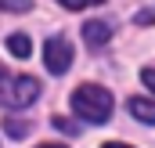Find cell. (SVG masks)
<instances>
[{"label":"cell","mask_w":155,"mask_h":148,"mask_svg":"<svg viewBox=\"0 0 155 148\" xmlns=\"http://www.w3.org/2000/svg\"><path fill=\"white\" fill-rule=\"evenodd\" d=\"M72 112L87 123H105L112 116V94L97 83H83L72 90Z\"/></svg>","instance_id":"cell-1"},{"label":"cell","mask_w":155,"mask_h":148,"mask_svg":"<svg viewBox=\"0 0 155 148\" xmlns=\"http://www.w3.org/2000/svg\"><path fill=\"white\" fill-rule=\"evenodd\" d=\"M40 98V79L33 76H15L0 65V105L7 109H25Z\"/></svg>","instance_id":"cell-2"},{"label":"cell","mask_w":155,"mask_h":148,"mask_svg":"<svg viewBox=\"0 0 155 148\" xmlns=\"http://www.w3.org/2000/svg\"><path fill=\"white\" fill-rule=\"evenodd\" d=\"M43 65H47V72L61 76L69 65H72V43L61 40V36L47 40V43H43Z\"/></svg>","instance_id":"cell-3"},{"label":"cell","mask_w":155,"mask_h":148,"mask_svg":"<svg viewBox=\"0 0 155 148\" xmlns=\"http://www.w3.org/2000/svg\"><path fill=\"white\" fill-rule=\"evenodd\" d=\"M126 109H130L134 119H141V123H155V101H148V98H130Z\"/></svg>","instance_id":"cell-4"},{"label":"cell","mask_w":155,"mask_h":148,"mask_svg":"<svg viewBox=\"0 0 155 148\" xmlns=\"http://www.w3.org/2000/svg\"><path fill=\"white\" fill-rule=\"evenodd\" d=\"M83 36H87V43L101 47V43H108V36H112V25L108 22H87L83 25Z\"/></svg>","instance_id":"cell-5"},{"label":"cell","mask_w":155,"mask_h":148,"mask_svg":"<svg viewBox=\"0 0 155 148\" xmlns=\"http://www.w3.org/2000/svg\"><path fill=\"white\" fill-rule=\"evenodd\" d=\"M7 51H11L15 58H22V62H25V58L33 54V47H29V36H25V33H15V36H7Z\"/></svg>","instance_id":"cell-6"},{"label":"cell","mask_w":155,"mask_h":148,"mask_svg":"<svg viewBox=\"0 0 155 148\" xmlns=\"http://www.w3.org/2000/svg\"><path fill=\"white\" fill-rule=\"evenodd\" d=\"M4 130H7V137H11V141H22V137L29 134V123H25V119L7 116V119H4Z\"/></svg>","instance_id":"cell-7"},{"label":"cell","mask_w":155,"mask_h":148,"mask_svg":"<svg viewBox=\"0 0 155 148\" xmlns=\"http://www.w3.org/2000/svg\"><path fill=\"white\" fill-rule=\"evenodd\" d=\"M0 7H4V11H29L33 0H0Z\"/></svg>","instance_id":"cell-8"},{"label":"cell","mask_w":155,"mask_h":148,"mask_svg":"<svg viewBox=\"0 0 155 148\" xmlns=\"http://www.w3.org/2000/svg\"><path fill=\"white\" fill-rule=\"evenodd\" d=\"M54 126L61 130V134H79V126L72 123V119H61V116H54Z\"/></svg>","instance_id":"cell-9"},{"label":"cell","mask_w":155,"mask_h":148,"mask_svg":"<svg viewBox=\"0 0 155 148\" xmlns=\"http://www.w3.org/2000/svg\"><path fill=\"white\" fill-rule=\"evenodd\" d=\"M61 7H69V11H79V7H87V4H101V0H58Z\"/></svg>","instance_id":"cell-10"},{"label":"cell","mask_w":155,"mask_h":148,"mask_svg":"<svg viewBox=\"0 0 155 148\" xmlns=\"http://www.w3.org/2000/svg\"><path fill=\"white\" fill-rule=\"evenodd\" d=\"M141 79H144V87H148V90H155V69H144Z\"/></svg>","instance_id":"cell-11"},{"label":"cell","mask_w":155,"mask_h":148,"mask_svg":"<svg viewBox=\"0 0 155 148\" xmlns=\"http://www.w3.org/2000/svg\"><path fill=\"white\" fill-rule=\"evenodd\" d=\"M137 22H141V25H152L155 15H152V11H137Z\"/></svg>","instance_id":"cell-12"},{"label":"cell","mask_w":155,"mask_h":148,"mask_svg":"<svg viewBox=\"0 0 155 148\" xmlns=\"http://www.w3.org/2000/svg\"><path fill=\"white\" fill-rule=\"evenodd\" d=\"M36 148H61V145H36Z\"/></svg>","instance_id":"cell-13"},{"label":"cell","mask_w":155,"mask_h":148,"mask_svg":"<svg viewBox=\"0 0 155 148\" xmlns=\"http://www.w3.org/2000/svg\"><path fill=\"white\" fill-rule=\"evenodd\" d=\"M105 148H130V145H105Z\"/></svg>","instance_id":"cell-14"}]
</instances>
